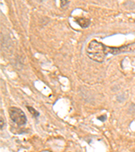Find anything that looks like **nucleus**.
<instances>
[{"label":"nucleus","mask_w":135,"mask_h":152,"mask_svg":"<svg viewBox=\"0 0 135 152\" xmlns=\"http://www.w3.org/2000/svg\"><path fill=\"white\" fill-rule=\"evenodd\" d=\"M87 53L90 60L98 63L104 62L107 56L105 53V45L97 40H92L89 43L87 48Z\"/></svg>","instance_id":"nucleus-1"},{"label":"nucleus","mask_w":135,"mask_h":152,"mask_svg":"<svg viewBox=\"0 0 135 152\" xmlns=\"http://www.w3.org/2000/svg\"><path fill=\"white\" fill-rule=\"evenodd\" d=\"M9 117L14 123L18 126H23L26 124L27 118L25 114L21 109L16 107H10L8 109Z\"/></svg>","instance_id":"nucleus-2"},{"label":"nucleus","mask_w":135,"mask_h":152,"mask_svg":"<svg viewBox=\"0 0 135 152\" xmlns=\"http://www.w3.org/2000/svg\"><path fill=\"white\" fill-rule=\"evenodd\" d=\"M75 21L82 28H87L90 24V20L89 19L86 18H81V17H77V18H75Z\"/></svg>","instance_id":"nucleus-3"},{"label":"nucleus","mask_w":135,"mask_h":152,"mask_svg":"<svg viewBox=\"0 0 135 152\" xmlns=\"http://www.w3.org/2000/svg\"><path fill=\"white\" fill-rule=\"evenodd\" d=\"M27 109H28V112H30V113L33 115L34 117H38L39 116V112L36 111L35 109H34L33 107H31V106H26Z\"/></svg>","instance_id":"nucleus-4"},{"label":"nucleus","mask_w":135,"mask_h":152,"mask_svg":"<svg viewBox=\"0 0 135 152\" xmlns=\"http://www.w3.org/2000/svg\"><path fill=\"white\" fill-rule=\"evenodd\" d=\"M97 118L99 119V121L104 122V121H105V120L106 119V116H105V115H103V116H101L100 117H98Z\"/></svg>","instance_id":"nucleus-5"},{"label":"nucleus","mask_w":135,"mask_h":152,"mask_svg":"<svg viewBox=\"0 0 135 152\" xmlns=\"http://www.w3.org/2000/svg\"><path fill=\"white\" fill-rule=\"evenodd\" d=\"M68 3H69V1H61V6H62V7H64V6H66V5H67Z\"/></svg>","instance_id":"nucleus-6"},{"label":"nucleus","mask_w":135,"mask_h":152,"mask_svg":"<svg viewBox=\"0 0 135 152\" xmlns=\"http://www.w3.org/2000/svg\"><path fill=\"white\" fill-rule=\"evenodd\" d=\"M4 126V119L2 118V117L1 116V130H3Z\"/></svg>","instance_id":"nucleus-7"}]
</instances>
